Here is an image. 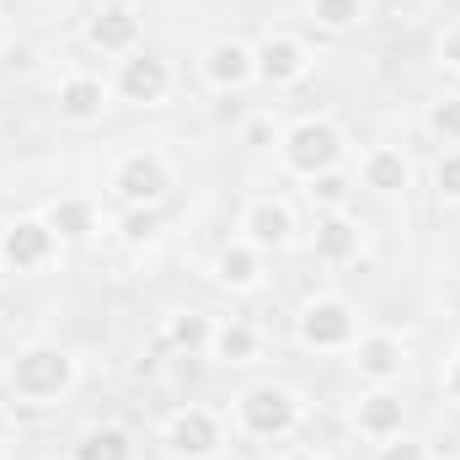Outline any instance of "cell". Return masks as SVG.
Returning a JSON list of instances; mask_svg holds the SVG:
<instances>
[{
  "label": "cell",
  "mask_w": 460,
  "mask_h": 460,
  "mask_svg": "<svg viewBox=\"0 0 460 460\" xmlns=\"http://www.w3.org/2000/svg\"><path fill=\"white\" fill-rule=\"evenodd\" d=\"M209 358L215 364H257L262 358V332L241 316L215 322V338H209Z\"/></svg>",
  "instance_id": "d6986e66"
},
{
  "label": "cell",
  "mask_w": 460,
  "mask_h": 460,
  "mask_svg": "<svg viewBox=\"0 0 460 460\" xmlns=\"http://www.w3.org/2000/svg\"><path fill=\"white\" fill-rule=\"evenodd\" d=\"M204 81H209L215 92H241V86H252V81H257V49L241 43V38L209 43V49H204Z\"/></svg>",
  "instance_id": "5bb4252c"
},
{
  "label": "cell",
  "mask_w": 460,
  "mask_h": 460,
  "mask_svg": "<svg viewBox=\"0 0 460 460\" xmlns=\"http://www.w3.org/2000/svg\"><path fill=\"white\" fill-rule=\"evenodd\" d=\"M358 332H364L358 327V311L348 305L343 295H316L295 316V338H300V348H311V353H348V348L358 343Z\"/></svg>",
  "instance_id": "277c9868"
},
{
  "label": "cell",
  "mask_w": 460,
  "mask_h": 460,
  "mask_svg": "<svg viewBox=\"0 0 460 460\" xmlns=\"http://www.w3.org/2000/svg\"><path fill=\"white\" fill-rule=\"evenodd\" d=\"M273 460H327V456H316V450H305V445H289V450H279Z\"/></svg>",
  "instance_id": "4dcf8cb0"
},
{
  "label": "cell",
  "mask_w": 460,
  "mask_h": 460,
  "mask_svg": "<svg viewBox=\"0 0 460 460\" xmlns=\"http://www.w3.org/2000/svg\"><path fill=\"white\" fill-rule=\"evenodd\" d=\"M423 128H429L439 145H460V92L434 97V102H429V113H423Z\"/></svg>",
  "instance_id": "cb8c5ba5"
},
{
  "label": "cell",
  "mask_w": 460,
  "mask_h": 460,
  "mask_svg": "<svg viewBox=\"0 0 460 460\" xmlns=\"http://www.w3.org/2000/svg\"><path fill=\"white\" fill-rule=\"evenodd\" d=\"M43 220L54 226L59 241H92L97 235V204L92 199H54L43 209Z\"/></svg>",
  "instance_id": "44dd1931"
},
{
  "label": "cell",
  "mask_w": 460,
  "mask_h": 460,
  "mask_svg": "<svg viewBox=\"0 0 460 460\" xmlns=\"http://www.w3.org/2000/svg\"><path fill=\"white\" fill-rule=\"evenodd\" d=\"M311 252L322 262H353L364 252V226L353 215H316V235H311Z\"/></svg>",
  "instance_id": "e0dca14e"
},
{
  "label": "cell",
  "mask_w": 460,
  "mask_h": 460,
  "mask_svg": "<svg viewBox=\"0 0 460 460\" xmlns=\"http://www.w3.org/2000/svg\"><path fill=\"white\" fill-rule=\"evenodd\" d=\"M5 439H11V407L0 402V445H5Z\"/></svg>",
  "instance_id": "d6a6232c"
},
{
  "label": "cell",
  "mask_w": 460,
  "mask_h": 460,
  "mask_svg": "<svg viewBox=\"0 0 460 460\" xmlns=\"http://www.w3.org/2000/svg\"><path fill=\"white\" fill-rule=\"evenodd\" d=\"M81 385V364L75 353L59 343H27L11 353L5 364V391L16 407H54Z\"/></svg>",
  "instance_id": "6da1fadb"
},
{
  "label": "cell",
  "mask_w": 460,
  "mask_h": 460,
  "mask_svg": "<svg viewBox=\"0 0 460 460\" xmlns=\"http://www.w3.org/2000/svg\"><path fill=\"white\" fill-rule=\"evenodd\" d=\"M59 235L54 226L43 220V215H16L11 226L0 230V262L5 268H16V273H38V268H49L54 257H59Z\"/></svg>",
  "instance_id": "52a82bcc"
},
{
  "label": "cell",
  "mask_w": 460,
  "mask_h": 460,
  "mask_svg": "<svg viewBox=\"0 0 460 460\" xmlns=\"http://www.w3.org/2000/svg\"><path fill=\"white\" fill-rule=\"evenodd\" d=\"M353 429L358 439L369 445H385L396 434H407V396L396 385H369L358 402H353Z\"/></svg>",
  "instance_id": "30bf717a"
},
{
  "label": "cell",
  "mask_w": 460,
  "mask_h": 460,
  "mask_svg": "<svg viewBox=\"0 0 460 460\" xmlns=\"http://www.w3.org/2000/svg\"><path fill=\"white\" fill-rule=\"evenodd\" d=\"M439 385H445V396H450V402L460 407V353L450 358V364H445V380H439Z\"/></svg>",
  "instance_id": "f546056e"
},
{
  "label": "cell",
  "mask_w": 460,
  "mask_h": 460,
  "mask_svg": "<svg viewBox=\"0 0 460 460\" xmlns=\"http://www.w3.org/2000/svg\"><path fill=\"white\" fill-rule=\"evenodd\" d=\"M230 423H235L241 439L284 445V439H295L300 423H305V396H300L295 385H284V380H257V385H246V391L235 396Z\"/></svg>",
  "instance_id": "7a4b0ae2"
},
{
  "label": "cell",
  "mask_w": 460,
  "mask_h": 460,
  "mask_svg": "<svg viewBox=\"0 0 460 460\" xmlns=\"http://www.w3.org/2000/svg\"><path fill=\"white\" fill-rule=\"evenodd\" d=\"M429 460H456V456H445V450H429Z\"/></svg>",
  "instance_id": "e575fe53"
},
{
  "label": "cell",
  "mask_w": 460,
  "mask_h": 460,
  "mask_svg": "<svg viewBox=\"0 0 460 460\" xmlns=\"http://www.w3.org/2000/svg\"><path fill=\"white\" fill-rule=\"evenodd\" d=\"M113 92L134 108H161L172 97V65L161 54H150V49H134L128 59H118Z\"/></svg>",
  "instance_id": "ba28073f"
},
{
  "label": "cell",
  "mask_w": 460,
  "mask_h": 460,
  "mask_svg": "<svg viewBox=\"0 0 460 460\" xmlns=\"http://www.w3.org/2000/svg\"><path fill=\"white\" fill-rule=\"evenodd\" d=\"M262 262H268V257L235 235L230 246H220V252H215V268H209V273H215V284H220V289L246 295V289H257V284H262Z\"/></svg>",
  "instance_id": "ac0fdd59"
},
{
  "label": "cell",
  "mask_w": 460,
  "mask_h": 460,
  "mask_svg": "<svg viewBox=\"0 0 460 460\" xmlns=\"http://www.w3.org/2000/svg\"><path fill=\"white\" fill-rule=\"evenodd\" d=\"M246 139H252V145H268V123H262V118H257V123H246Z\"/></svg>",
  "instance_id": "1f68e13d"
},
{
  "label": "cell",
  "mask_w": 460,
  "mask_h": 460,
  "mask_svg": "<svg viewBox=\"0 0 460 460\" xmlns=\"http://www.w3.org/2000/svg\"><path fill=\"white\" fill-rule=\"evenodd\" d=\"M434 193H439V204L460 209V145H450V150L434 161Z\"/></svg>",
  "instance_id": "484cf974"
},
{
  "label": "cell",
  "mask_w": 460,
  "mask_h": 460,
  "mask_svg": "<svg viewBox=\"0 0 460 460\" xmlns=\"http://www.w3.org/2000/svg\"><path fill=\"white\" fill-rule=\"evenodd\" d=\"M166 348H177V353H209V338H215V316L209 311H177V316H166Z\"/></svg>",
  "instance_id": "7402d4cb"
},
{
  "label": "cell",
  "mask_w": 460,
  "mask_h": 460,
  "mask_svg": "<svg viewBox=\"0 0 460 460\" xmlns=\"http://www.w3.org/2000/svg\"><path fill=\"white\" fill-rule=\"evenodd\" d=\"M252 49H257V81L273 86V92H284V86H295V81L311 75V43L295 38V32H268Z\"/></svg>",
  "instance_id": "9c48e42d"
},
{
  "label": "cell",
  "mask_w": 460,
  "mask_h": 460,
  "mask_svg": "<svg viewBox=\"0 0 460 460\" xmlns=\"http://www.w3.org/2000/svg\"><path fill=\"white\" fill-rule=\"evenodd\" d=\"M108 188L123 209H161V199L172 193V166L161 150H128L113 161Z\"/></svg>",
  "instance_id": "5b68a950"
},
{
  "label": "cell",
  "mask_w": 460,
  "mask_h": 460,
  "mask_svg": "<svg viewBox=\"0 0 460 460\" xmlns=\"http://www.w3.org/2000/svg\"><path fill=\"white\" fill-rule=\"evenodd\" d=\"M108 97H113V86L102 75H65L59 92H54V108H59L65 123H102Z\"/></svg>",
  "instance_id": "9a60e30c"
},
{
  "label": "cell",
  "mask_w": 460,
  "mask_h": 460,
  "mask_svg": "<svg viewBox=\"0 0 460 460\" xmlns=\"http://www.w3.org/2000/svg\"><path fill=\"white\" fill-rule=\"evenodd\" d=\"M305 199H311L316 215H343L348 199H353V182L343 177V166H338V172H322V177L305 182Z\"/></svg>",
  "instance_id": "603a6c76"
},
{
  "label": "cell",
  "mask_w": 460,
  "mask_h": 460,
  "mask_svg": "<svg viewBox=\"0 0 460 460\" xmlns=\"http://www.w3.org/2000/svg\"><path fill=\"white\" fill-rule=\"evenodd\" d=\"M311 16L327 32H348V27L364 22V0H311Z\"/></svg>",
  "instance_id": "d4e9b609"
},
{
  "label": "cell",
  "mask_w": 460,
  "mask_h": 460,
  "mask_svg": "<svg viewBox=\"0 0 460 460\" xmlns=\"http://www.w3.org/2000/svg\"><path fill=\"white\" fill-rule=\"evenodd\" d=\"M161 445H166L172 460H215L230 445L226 418H220L215 407L188 402V407H177V412L161 423Z\"/></svg>",
  "instance_id": "8992f818"
},
{
  "label": "cell",
  "mask_w": 460,
  "mask_h": 460,
  "mask_svg": "<svg viewBox=\"0 0 460 460\" xmlns=\"http://www.w3.org/2000/svg\"><path fill=\"white\" fill-rule=\"evenodd\" d=\"M439 65L460 75V16L450 22V27H445V32H439Z\"/></svg>",
  "instance_id": "f1b7e54d"
},
{
  "label": "cell",
  "mask_w": 460,
  "mask_h": 460,
  "mask_svg": "<svg viewBox=\"0 0 460 460\" xmlns=\"http://www.w3.org/2000/svg\"><path fill=\"white\" fill-rule=\"evenodd\" d=\"M70 460H139V445H134L128 429L97 423V429H86V434L70 445Z\"/></svg>",
  "instance_id": "ffe728a7"
},
{
  "label": "cell",
  "mask_w": 460,
  "mask_h": 460,
  "mask_svg": "<svg viewBox=\"0 0 460 460\" xmlns=\"http://www.w3.org/2000/svg\"><path fill=\"white\" fill-rule=\"evenodd\" d=\"M11 49V27H5V16H0V54Z\"/></svg>",
  "instance_id": "836d02e7"
},
{
  "label": "cell",
  "mask_w": 460,
  "mask_h": 460,
  "mask_svg": "<svg viewBox=\"0 0 460 460\" xmlns=\"http://www.w3.org/2000/svg\"><path fill=\"white\" fill-rule=\"evenodd\" d=\"M118 235H123L128 246H150V241L161 235V209H123Z\"/></svg>",
  "instance_id": "4316f807"
},
{
  "label": "cell",
  "mask_w": 460,
  "mask_h": 460,
  "mask_svg": "<svg viewBox=\"0 0 460 460\" xmlns=\"http://www.w3.org/2000/svg\"><path fill=\"white\" fill-rule=\"evenodd\" d=\"M434 445H423V439H412V434H396V439H385V445H375V460H429Z\"/></svg>",
  "instance_id": "83f0119b"
},
{
  "label": "cell",
  "mask_w": 460,
  "mask_h": 460,
  "mask_svg": "<svg viewBox=\"0 0 460 460\" xmlns=\"http://www.w3.org/2000/svg\"><path fill=\"white\" fill-rule=\"evenodd\" d=\"M86 43L97 49V54H108V59H128L134 49H145V22H139V11L134 5H102L92 22H86Z\"/></svg>",
  "instance_id": "8fae6325"
},
{
  "label": "cell",
  "mask_w": 460,
  "mask_h": 460,
  "mask_svg": "<svg viewBox=\"0 0 460 460\" xmlns=\"http://www.w3.org/2000/svg\"><path fill=\"white\" fill-rule=\"evenodd\" d=\"M241 241L257 246L262 257H268V252H284V246L295 241V215H289V204L273 199V193L252 199V204L241 209Z\"/></svg>",
  "instance_id": "7c38bea8"
},
{
  "label": "cell",
  "mask_w": 460,
  "mask_h": 460,
  "mask_svg": "<svg viewBox=\"0 0 460 460\" xmlns=\"http://www.w3.org/2000/svg\"><path fill=\"white\" fill-rule=\"evenodd\" d=\"M358 177H364V188H375V193H407V188H412V161H407L402 145H375V150H364Z\"/></svg>",
  "instance_id": "2e32d148"
},
{
  "label": "cell",
  "mask_w": 460,
  "mask_h": 460,
  "mask_svg": "<svg viewBox=\"0 0 460 460\" xmlns=\"http://www.w3.org/2000/svg\"><path fill=\"white\" fill-rule=\"evenodd\" d=\"M343 155H348V139L332 118H300V123H289L284 139H279V161H284V172L300 177V182H311V177H322V172H338Z\"/></svg>",
  "instance_id": "3957f363"
},
{
  "label": "cell",
  "mask_w": 460,
  "mask_h": 460,
  "mask_svg": "<svg viewBox=\"0 0 460 460\" xmlns=\"http://www.w3.org/2000/svg\"><path fill=\"white\" fill-rule=\"evenodd\" d=\"M348 353L369 385H402V375H407V343L396 332H358V343Z\"/></svg>",
  "instance_id": "4fadbf2b"
}]
</instances>
